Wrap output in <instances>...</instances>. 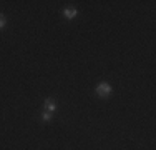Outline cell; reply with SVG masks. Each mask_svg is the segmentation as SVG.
I'll use <instances>...</instances> for the list:
<instances>
[{
  "label": "cell",
  "mask_w": 156,
  "mask_h": 150,
  "mask_svg": "<svg viewBox=\"0 0 156 150\" xmlns=\"http://www.w3.org/2000/svg\"><path fill=\"white\" fill-rule=\"evenodd\" d=\"M45 110L50 112V114H53V112L57 110V105H55V102H53L51 99H48L47 102H45Z\"/></svg>",
  "instance_id": "3957f363"
},
{
  "label": "cell",
  "mask_w": 156,
  "mask_h": 150,
  "mask_svg": "<svg viewBox=\"0 0 156 150\" xmlns=\"http://www.w3.org/2000/svg\"><path fill=\"white\" fill-rule=\"evenodd\" d=\"M78 10L76 9H65L63 10V15H65V18H68V20H72L73 17H76Z\"/></svg>",
  "instance_id": "7a4b0ae2"
},
{
  "label": "cell",
  "mask_w": 156,
  "mask_h": 150,
  "mask_svg": "<svg viewBox=\"0 0 156 150\" xmlns=\"http://www.w3.org/2000/svg\"><path fill=\"white\" fill-rule=\"evenodd\" d=\"M42 118L45 120V122H48V120L51 118V114H50V112H47V110H45V112H43V115H42Z\"/></svg>",
  "instance_id": "277c9868"
},
{
  "label": "cell",
  "mask_w": 156,
  "mask_h": 150,
  "mask_svg": "<svg viewBox=\"0 0 156 150\" xmlns=\"http://www.w3.org/2000/svg\"><path fill=\"white\" fill-rule=\"evenodd\" d=\"M5 27V17H3V13H0V30Z\"/></svg>",
  "instance_id": "5b68a950"
},
{
  "label": "cell",
  "mask_w": 156,
  "mask_h": 150,
  "mask_svg": "<svg viewBox=\"0 0 156 150\" xmlns=\"http://www.w3.org/2000/svg\"><path fill=\"white\" fill-rule=\"evenodd\" d=\"M96 93H98L101 99H106V97L111 93V87L110 84H106V82H101V84H98V87H96Z\"/></svg>",
  "instance_id": "6da1fadb"
}]
</instances>
